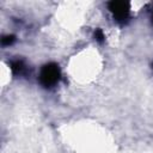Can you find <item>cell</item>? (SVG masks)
<instances>
[{"label":"cell","mask_w":153,"mask_h":153,"mask_svg":"<svg viewBox=\"0 0 153 153\" xmlns=\"http://www.w3.org/2000/svg\"><path fill=\"white\" fill-rule=\"evenodd\" d=\"M94 38H96V41L99 42V43H103V42H104L105 36H104V33H103V31H102L100 29H96V31H94Z\"/></svg>","instance_id":"5b68a950"},{"label":"cell","mask_w":153,"mask_h":153,"mask_svg":"<svg viewBox=\"0 0 153 153\" xmlns=\"http://www.w3.org/2000/svg\"><path fill=\"white\" fill-rule=\"evenodd\" d=\"M24 68H25L24 62L20 61V60L13 61V62L11 63V69H12V72H13L14 74H19V73H22V72L24 71Z\"/></svg>","instance_id":"3957f363"},{"label":"cell","mask_w":153,"mask_h":153,"mask_svg":"<svg viewBox=\"0 0 153 153\" xmlns=\"http://www.w3.org/2000/svg\"><path fill=\"white\" fill-rule=\"evenodd\" d=\"M14 41H16V36H13V35H6V36H4L1 38V44L2 45H10Z\"/></svg>","instance_id":"277c9868"},{"label":"cell","mask_w":153,"mask_h":153,"mask_svg":"<svg viewBox=\"0 0 153 153\" xmlns=\"http://www.w3.org/2000/svg\"><path fill=\"white\" fill-rule=\"evenodd\" d=\"M152 67H153V63H152Z\"/></svg>","instance_id":"8992f818"},{"label":"cell","mask_w":153,"mask_h":153,"mask_svg":"<svg viewBox=\"0 0 153 153\" xmlns=\"http://www.w3.org/2000/svg\"><path fill=\"white\" fill-rule=\"evenodd\" d=\"M60 76H61V71L59 65L55 62H49L44 65L41 69L39 82L44 87H51L60 80Z\"/></svg>","instance_id":"6da1fadb"},{"label":"cell","mask_w":153,"mask_h":153,"mask_svg":"<svg viewBox=\"0 0 153 153\" xmlns=\"http://www.w3.org/2000/svg\"><path fill=\"white\" fill-rule=\"evenodd\" d=\"M108 7H109L110 12L114 14V17L120 22L126 20L129 16V12H130V4L128 1L114 0V1H110L108 4Z\"/></svg>","instance_id":"7a4b0ae2"}]
</instances>
